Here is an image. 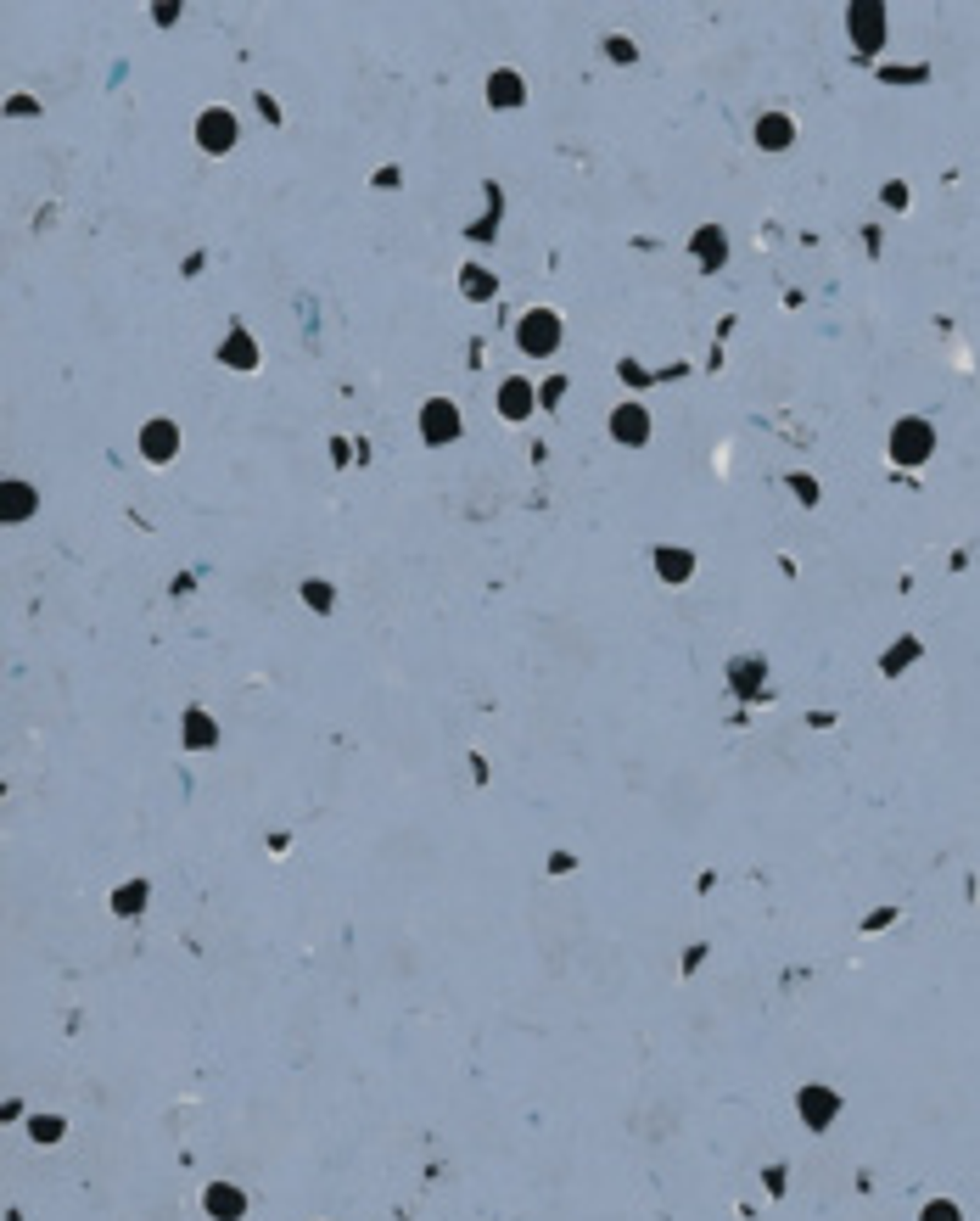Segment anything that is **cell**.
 <instances>
[{"mask_svg":"<svg viewBox=\"0 0 980 1221\" xmlns=\"http://www.w3.org/2000/svg\"><path fill=\"white\" fill-rule=\"evenodd\" d=\"M924 1221H958V1211H953V1205H930V1211H924Z\"/></svg>","mask_w":980,"mask_h":1221,"instance_id":"d6986e66","label":"cell"},{"mask_svg":"<svg viewBox=\"0 0 980 1221\" xmlns=\"http://www.w3.org/2000/svg\"><path fill=\"white\" fill-rule=\"evenodd\" d=\"M656 566H662V572H667V577H683V572H689V555H656Z\"/></svg>","mask_w":980,"mask_h":1221,"instance_id":"5bb4252c","label":"cell"},{"mask_svg":"<svg viewBox=\"0 0 980 1221\" xmlns=\"http://www.w3.org/2000/svg\"><path fill=\"white\" fill-rule=\"evenodd\" d=\"M930 448H935V437H930V427H924V421H902V427L891 431V460H902V465H919V460H930Z\"/></svg>","mask_w":980,"mask_h":1221,"instance_id":"6da1fadb","label":"cell"},{"mask_svg":"<svg viewBox=\"0 0 980 1221\" xmlns=\"http://www.w3.org/2000/svg\"><path fill=\"white\" fill-rule=\"evenodd\" d=\"M499 410H504L510 421H521V415L533 410V387H527V381H504V392H499Z\"/></svg>","mask_w":980,"mask_h":1221,"instance_id":"ba28073f","label":"cell"},{"mask_svg":"<svg viewBox=\"0 0 980 1221\" xmlns=\"http://www.w3.org/2000/svg\"><path fill=\"white\" fill-rule=\"evenodd\" d=\"M191 745H208V718H191Z\"/></svg>","mask_w":980,"mask_h":1221,"instance_id":"44dd1931","label":"cell"},{"mask_svg":"<svg viewBox=\"0 0 980 1221\" xmlns=\"http://www.w3.org/2000/svg\"><path fill=\"white\" fill-rule=\"evenodd\" d=\"M303 594H308V600H314V606H331V589H325V583H308Z\"/></svg>","mask_w":980,"mask_h":1221,"instance_id":"ffe728a7","label":"cell"},{"mask_svg":"<svg viewBox=\"0 0 980 1221\" xmlns=\"http://www.w3.org/2000/svg\"><path fill=\"white\" fill-rule=\"evenodd\" d=\"M606 51H611V62H633V46H627V40H606Z\"/></svg>","mask_w":980,"mask_h":1221,"instance_id":"e0dca14e","label":"cell"},{"mask_svg":"<svg viewBox=\"0 0 980 1221\" xmlns=\"http://www.w3.org/2000/svg\"><path fill=\"white\" fill-rule=\"evenodd\" d=\"M611 431L622 437V443H644L650 421H644V410H639V404H622V410H616V421H611Z\"/></svg>","mask_w":980,"mask_h":1221,"instance_id":"52a82bcc","label":"cell"},{"mask_svg":"<svg viewBox=\"0 0 980 1221\" xmlns=\"http://www.w3.org/2000/svg\"><path fill=\"white\" fill-rule=\"evenodd\" d=\"M208 1205H213V1211H225V1216H236V1211H242V1199H236V1194H225V1188H213V1194H208Z\"/></svg>","mask_w":980,"mask_h":1221,"instance_id":"9a60e30c","label":"cell"},{"mask_svg":"<svg viewBox=\"0 0 980 1221\" xmlns=\"http://www.w3.org/2000/svg\"><path fill=\"white\" fill-rule=\"evenodd\" d=\"M225 365H258V348H252V337H246V331H236V337H230V342H225Z\"/></svg>","mask_w":980,"mask_h":1221,"instance_id":"8fae6325","label":"cell"},{"mask_svg":"<svg viewBox=\"0 0 980 1221\" xmlns=\"http://www.w3.org/2000/svg\"><path fill=\"white\" fill-rule=\"evenodd\" d=\"M28 499H34L28 488H6V516H23V510H28Z\"/></svg>","mask_w":980,"mask_h":1221,"instance_id":"2e32d148","label":"cell"},{"mask_svg":"<svg viewBox=\"0 0 980 1221\" xmlns=\"http://www.w3.org/2000/svg\"><path fill=\"white\" fill-rule=\"evenodd\" d=\"M695 258H700V264H723V236H717V230H700V236H695Z\"/></svg>","mask_w":980,"mask_h":1221,"instance_id":"7c38bea8","label":"cell"},{"mask_svg":"<svg viewBox=\"0 0 980 1221\" xmlns=\"http://www.w3.org/2000/svg\"><path fill=\"white\" fill-rule=\"evenodd\" d=\"M790 135H796V129H790V118H762V123H756V140H762L768 152H779Z\"/></svg>","mask_w":980,"mask_h":1221,"instance_id":"30bf717a","label":"cell"},{"mask_svg":"<svg viewBox=\"0 0 980 1221\" xmlns=\"http://www.w3.org/2000/svg\"><path fill=\"white\" fill-rule=\"evenodd\" d=\"M852 34H858L862 51H874L885 40V11L880 6H852Z\"/></svg>","mask_w":980,"mask_h":1221,"instance_id":"8992f818","label":"cell"},{"mask_svg":"<svg viewBox=\"0 0 980 1221\" xmlns=\"http://www.w3.org/2000/svg\"><path fill=\"white\" fill-rule=\"evenodd\" d=\"M493 292V275H482V269H465V298H488Z\"/></svg>","mask_w":980,"mask_h":1221,"instance_id":"4fadbf2b","label":"cell"},{"mask_svg":"<svg viewBox=\"0 0 980 1221\" xmlns=\"http://www.w3.org/2000/svg\"><path fill=\"white\" fill-rule=\"evenodd\" d=\"M140 448H146V460H152V465H163V460H174V448H180V431L169 427V421H152V427L140 431Z\"/></svg>","mask_w":980,"mask_h":1221,"instance_id":"277c9868","label":"cell"},{"mask_svg":"<svg viewBox=\"0 0 980 1221\" xmlns=\"http://www.w3.org/2000/svg\"><path fill=\"white\" fill-rule=\"evenodd\" d=\"M421 431H426V443H448V437L460 431V421H454V404H448V398H431L426 410H421Z\"/></svg>","mask_w":980,"mask_h":1221,"instance_id":"3957f363","label":"cell"},{"mask_svg":"<svg viewBox=\"0 0 980 1221\" xmlns=\"http://www.w3.org/2000/svg\"><path fill=\"white\" fill-rule=\"evenodd\" d=\"M516 337H521V348H527V354H554V342H560V319H554L550 308H538V314H527V319H521V331H516Z\"/></svg>","mask_w":980,"mask_h":1221,"instance_id":"7a4b0ae2","label":"cell"},{"mask_svg":"<svg viewBox=\"0 0 980 1221\" xmlns=\"http://www.w3.org/2000/svg\"><path fill=\"white\" fill-rule=\"evenodd\" d=\"M807 1115H812V1121H824V1115H829V1099H824V1093H812V1099H807Z\"/></svg>","mask_w":980,"mask_h":1221,"instance_id":"ac0fdd59","label":"cell"},{"mask_svg":"<svg viewBox=\"0 0 980 1221\" xmlns=\"http://www.w3.org/2000/svg\"><path fill=\"white\" fill-rule=\"evenodd\" d=\"M488 96H493V107H516V101H521V79H516V73H493Z\"/></svg>","mask_w":980,"mask_h":1221,"instance_id":"9c48e42d","label":"cell"},{"mask_svg":"<svg viewBox=\"0 0 980 1221\" xmlns=\"http://www.w3.org/2000/svg\"><path fill=\"white\" fill-rule=\"evenodd\" d=\"M196 140H202L208 152H230V140H236V118H230V113H202Z\"/></svg>","mask_w":980,"mask_h":1221,"instance_id":"5b68a950","label":"cell"}]
</instances>
